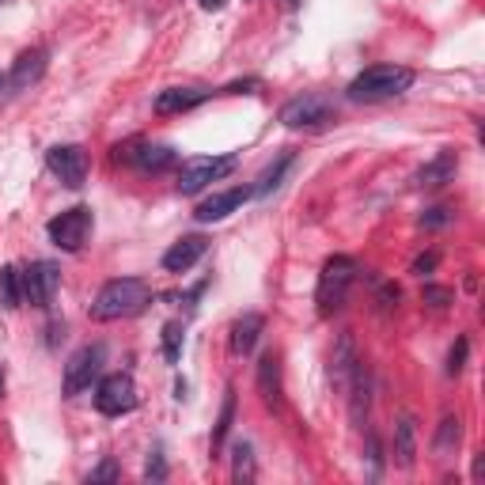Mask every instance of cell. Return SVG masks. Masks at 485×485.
I'll return each mask as SVG.
<instances>
[{"instance_id":"cell-30","label":"cell","mask_w":485,"mask_h":485,"mask_svg":"<svg viewBox=\"0 0 485 485\" xmlns=\"http://www.w3.org/2000/svg\"><path fill=\"white\" fill-rule=\"evenodd\" d=\"M444 224H452V209L447 205H433V209H425V217H421V228L425 231H436Z\"/></svg>"},{"instance_id":"cell-20","label":"cell","mask_w":485,"mask_h":485,"mask_svg":"<svg viewBox=\"0 0 485 485\" xmlns=\"http://www.w3.org/2000/svg\"><path fill=\"white\" fill-rule=\"evenodd\" d=\"M258 391L269 409H281V356L265 353L258 361Z\"/></svg>"},{"instance_id":"cell-31","label":"cell","mask_w":485,"mask_h":485,"mask_svg":"<svg viewBox=\"0 0 485 485\" xmlns=\"http://www.w3.org/2000/svg\"><path fill=\"white\" fill-rule=\"evenodd\" d=\"M145 478H148V481H164V478H167V463H164V452H159V447H156V452L148 455Z\"/></svg>"},{"instance_id":"cell-11","label":"cell","mask_w":485,"mask_h":485,"mask_svg":"<svg viewBox=\"0 0 485 485\" xmlns=\"http://www.w3.org/2000/svg\"><path fill=\"white\" fill-rule=\"evenodd\" d=\"M250 197H255V186H231V190H224V193H212V197H205L202 205H197V212H193V220L197 224H217V220H228L236 209H243Z\"/></svg>"},{"instance_id":"cell-2","label":"cell","mask_w":485,"mask_h":485,"mask_svg":"<svg viewBox=\"0 0 485 485\" xmlns=\"http://www.w3.org/2000/svg\"><path fill=\"white\" fill-rule=\"evenodd\" d=\"M413 87V73L402 65H372L361 76H353L349 84V99L353 103H383L394 99Z\"/></svg>"},{"instance_id":"cell-33","label":"cell","mask_w":485,"mask_h":485,"mask_svg":"<svg viewBox=\"0 0 485 485\" xmlns=\"http://www.w3.org/2000/svg\"><path fill=\"white\" fill-rule=\"evenodd\" d=\"M440 265V255H436V250H428V255H418V258H413V274H418V277H425V274H433V269Z\"/></svg>"},{"instance_id":"cell-18","label":"cell","mask_w":485,"mask_h":485,"mask_svg":"<svg viewBox=\"0 0 485 485\" xmlns=\"http://www.w3.org/2000/svg\"><path fill=\"white\" fill-rule=\"evenodd\" d=\"M262 330H265V319L258 311L239 315L236 322H231V353H236V356H250V353H255V346H258Z\"/></svg>"},{"instance_id":"cell-36","label":"cell","mask_w":485,"mask_h":485,"mask_svg":"<svg viewBox=\"0 0 485 485\" xmlns=\"http://www.w3.org/2000/svg\"><path fill=\"white\" fill-rule=\"evenodd\" d=\"M4 380H8V372H4V364H0V399H4Z\"/></svg>"},{"instance_id":"cell-32","label":"cell","mask_w":485,"mask_h":485,"mask_svg":"<svg viewBox=\"0 0 485 485\" xmlns=\"http://www.w3.org/2000/svg\"><path fill=\"white\" fill-rule=\"evenodd\" d=\"M118 478H121V471H118L114 459H106L103 466H95V471L87 474V481H92V485H95V481H118Z\"/></svg>"},{"instance_id":"cell-21","label":"cell","mask_w":485,"mask_h":485,"mask_svg":"<svg viewBox=\"0 0 485 485\" xmlns=\"http://www.w3.org/2000/svg\"><path fill=\"white\" fill-rule=\"evenodd\" d=\"M356 349H353V334H341L337 337V346H334V356H330V375H334V383H341L346 387L349 383V375H353V368H356Z\"/></svg>"},{"instance_id":"cell-7","label":"cell","mask_w":485,"mask_h":485,"mask_svg":"<svg viewBox=\"0 0 485 485\" xmlns=\"http://www.w3.org/2000/svg\"><path fill=\"white\" fill-rule=\"evenodd\" d=\"M330 118H334V99L319 92H303L281 106V125H289V130H315V125H327Z\"/></svg>"},{"instance_id":"cell-22","label":"cell","mask_w":485,"mask_h":485,"mask_svg":"<svg viewBox=\"0 0 485 485\" xmlns=\"http://www.w3.org/2000/svg\"><path fill=\"white\" fill-rule=\"evenodd\" d=\"M231 418H236V387H228V391H224L220 418H217V428H212V455H220V452H224V440H228Z\"/></svg>"},{"instance_id":"cell-16","label":"cell","mask_w":485,"mask_h":485,"mask_svg":"<svg viewBox=\"0 0 485 485\" xmlns=\"http://www.w3.org/2000/svg\"><path fill=\"white\" fill-rule=\"evenodd\" d=\"M455 171H459V156L452 148L436 152V159H428V164L418 171V186L421 190H440L447 183H455Z\"/></svg>"},{"instance_id":"cell-14","label":"cell","mask_w":485,"mask_h":485,"mask_svg":"<svg viewBox=\"0 0 485 485\" xmlns=\"http://www.w3.org/2000/svg\"><path fill=\"white\" fill-rule=\"evenodd\" d=\"M353 394H349V418L356 428H364L368 421V406H372V375H368V364L364 361H356L353 375H349V383H346Z\"/></svg>"},{"instance_id":"cell-8","label":"cell","mask_w":485,"mask_h":485,"mask_svg":"<svg viewBox=\"0 0 485 485\" xmlns=\"http://www.w3.org/2000/svg\"><path fill=\"white\" fill-rule=\"evenodd\" d=\"M103 361H106L103 346H84V349H76L73 356H68V364H65V399H76V394H84L87 387H92L99 380V372H103Z\"/></svg>"},{"instance_id":"cell-17","label":"cell","mask_w":485,"mask_h":485,"mask_svg":"<svg viewBox=\"0 0 485 485\" xmlns=\"http://www.w3.org/2000/svg\"><path fill=\"white\" fill-rule=\"evenodd\" d=\"M394 463L409 471L413 463H418V418L413 413H402L399 421H394Z\"/></svg>"},{"instance_id":"cell-5","label":"cell","mask_w":485,"mask_h":485,"mask_svg":"<svg viewBox=\"0 0 485 485\" xmlns=\"http://www.w3.org/2000/svg\"><path fill=\"white\" fill-rule=\"evenodd\" d=\"M92 224H95L92 209L76 205V209H65L61 217H53L46 224V231H49V243L53 247H61L65 255H76V250L87 243V236H92Z\"/></svg>"},{"instance_id":"cell-6","label":"cell","mask_w":485,"mask_h":485,"mask_svg":"<svg viewBox=\"0 0 485 485\" xmlns=\"http://www.w3.org/2000/svg\"><path fill=\"white\" fill-rule=\"evenodd\" d=\"M95 409L103 418H121V413L137 409V383L130 372H111L103 375L95 387Z\"/></svg>"},{"instance_id":"cell-1","label":"cell","mask_w":485,"mask_h":485,"mask_svg":"<svg viewBox=\"0 0 485 485\" xmlns=\"http://www.w3.org/2000/svg\"><path fill=\"white\" fill-rule=\"evenodd\" d=\"M148 303H152V289L140 277H114L95 292L87 315H92L95 322H118V319L140 315Z\"/></svg>"},{"instance_id":"cell-34","label":"cell","mask_w":485,"mask_h":485,"mask_svg":"<svg viewBox=\"0 0 485 485\" xmlns=\"http://www.w3.org/2000/svg\"><path fill=\"white\" fill-rule=\"evenodd\" d=\"M375 300H380V308H394V303H399V284H380V296H375Z\"/></svg>"},{"instance_id":"cell-12","label":"cell","mask_w":485,"mask_h":485,"mask_svg":"<svg viewBox=\"0 0 485 485\" xmlns=\"http://www.w3.org/2000/svg\"><path fill=\"white\" fill-rule=\"evenodd\" d=\"M42 73H46V49H42V46L23 49L20 58H15L12 73H8V95L27 92L31 84H39V80H42Z\"/></svg>"},{"instance_id":"cell-23","label":"cell","mask_w":485,"mask_h":485,"mask_svg":"<svg viewBox=\"0 0 485 485\" xmlns=\"http://www.w3.org/2000/svg\"><path fill=\"white\" fill-rule=\"evenodd\" d=\"M255 474H258V466H255V452H250V444H236V447H231V481L247 485V481H255Z\"/></svg>"},{"instance_id":"cell-24","label":"cell","mask_w":485,"mask_h":485,"mask_svg":"<svg viewBox=\"0 0 485 485\" xmlns=\"http://www.w3.org/2000/svg\"><path fill=\"white\" fill-rule=\"evenodd\" d=\"M23 303V284H20V269L15 265H4L0 269V308H20Z\"/></svg>"},{"instance_id":"cell-4","label":"cell","mask_w":485,"mask_h":485,"mask_svg":"<svg viewBox=\"0 0 485 485\" xmlns=\"http://www.w3.org/2000/svg\"><path fill=\"white\" fill-rule=\"evenodd\" d=\"M236 164H239L236 156H193V159H186V164L178 167V193H186V197L202 193L205 186L228 178L231 171H236Z\"/></svg>"},{"instance_id":"cell-27","label":"cell","mask_w":485,"mask_h":485,"mask_svg":"<svg viewBox=\"0 0 485 485\" xmlns=\"http://www.w3.org/2000/svg\"><path fill=\"white\" fill-rule=\"evenodd\" d=\"M183 337H186L183 322H167V327H164V356L171 364L178 361V353H183Z\"/></svg>"},{"instance_id":"cell-13","label":"cell","mask_w":485,"mask_h":485,"mask_svg":"<svg viewBox=\"0 0 485 485\" xmlns=\"http://www.w3.org/2000/svg\"><path fill=\"white\" fill-rule=\"evenodd\" d=\"M114 159H125V164H137L140 171H167L175 164V152L167 145H118L114 148Z\"/></svg>"},{"instance_id":"cell-10","label":"cell","mask_w":485,"mask_h":485,"mask_svg":"<svg viewBox=\"0 0 485 485\" xmlns=\"http://www.w3.org/2000/svg\"><path fill=\"white\" fill-rule=\"evenodd\" d=\"M46 164H49L53 175L61 178V186H68V190H80L84 186V178H87V152L80 145H58V148H49Z\"/></svg>"},{"instance_id":"cell-29","label":"cell","mask_w":485,"mask_h":485,"mask_svg":"<svg viewBox=\"0 0 485 485\" xmlns=\"http://www.w3.org/2000/svg\"><path fill=\"white\" fill-rule=\"evenodd\" d=\"M421 300L433 303V308H447V303H455V292L444 289V284H425L421 289Z\"/></svg>"},{"instance_id":"cell-25","label":"cell","mask_w":485,"mask_h":485,"mask_svg":"<svg viewBox=\"0 0 485 485\" xmlns=\"http://www.w3.org/2000/svg\"><path fill=\"white\" fill-rule=\"evenodd\" d=\"M459 436H463V421L459 418H444L440 428H436V440H433V452L440 459H447L459 447Z\"/></svg>"},{"instance_id":"cell-28","label":"cell","mask_w":485,"mask_h":485,"mask_svg":"<svg viewBox=\"0 0 485 485\" xmlns=\"http://www.w3.org/2000/svg\"><path fill=\"white\" fill-rule=\"evenodd\" d=\"M466 353H471V341L459 337L455 346H452V353H447V375H459L466 368Z\"/></svg>"},{"instance_id":"cell-9","label":"cell","mask_w":485,"mask_h":485,"mask_svg":"<svg viewBox=\"0 0 485 485\" xmlns=\"http://www.w3.org/2000/svg\"><path fill=\"white\" fill-rule=\"evenodd\" d=\"M20 284H23V300L31 308H49L53 292L61 284V269L53 262H31L27 269H20Z\"/></svg>"},{"instance_id":"cell-26","label":"cell","mask_w":485,"mask_h":485,"mask_svg":"<svg viewBox=\"0 0 485 485\" xmlns=\"http://www.w3.org/2000/svg\"><path fill=\"white\" fill-rule=\"evenodd\" d=\"M292 167V156H281L277 164H269L265 171H262V178H258V186H255V197H265L269 190H277L281 186V178H284V171Z\"/></svg>"},{"instance_id":"cell-19","label":"cell","mask_w":485,"mask_h":485,"mask_svg":"<svg viewBox=\"0 0 485 485\" xmlns=\"http://www.w3.org/2000/svg\"><path fill=\"white\" fill-rule=\"evenodd\" d=\"M209 92H202V87H167V92L156 95V114L167 118V114H186L193 111L197 103H205Z\"/></svg>"},{"instance_id":"cell-35","label":"cell","mask_w":485,"mask_h":485,"mask_svg":"<svg viewBox=\"0 0 485 485\" xmlns=\"http://www.w3.org/2000/svg\"><path fill=\"white\" fill-rule=\"evenodd\" d=\"M197 4H202L205 12H220V8L228 4V0H197Z\"/></svg>"},{"instance_id":"cell-3","label":"cell","mask_w":485,"mask_h":485,"mask_svg":"<svg viewBox=\"0 0 485 485\" xmlns=\"http://www.w3.org/2000/svg\"><path fill=\"white\" fill-rule=\"evenodd\" d=\"M356 281V262L349 255H334L322 262V274H319V289H315V303H319V315H334L346 308V296Z\"/></svg>"},{"instance_id":"cell-15","label":"cell","mask_w":485,"mask_h":485,"mask_svg":"<svg viewBox=\"0 0 485 485\" xmlns=\"http://www.w3.org/2000/svg\"><path fill=\"white\" fill-rule=\"evenodd\" d=\"M205 250H209L205 236H183L164 255V269H167V274H186V269H193L197 262L205 258Z\"/></svg>"}]
</instances>
